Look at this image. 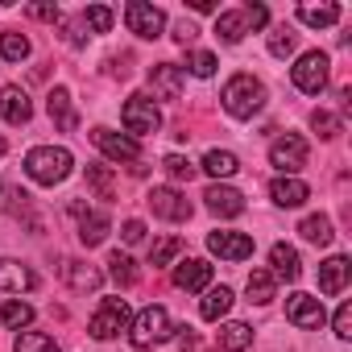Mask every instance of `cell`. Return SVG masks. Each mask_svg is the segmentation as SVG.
I'll list each match as a JSON object with an SVG mask.
<instances>
[{
  "label": "cell",
  "instance_id": "d4e9b609",
  "mask_svg": "<svg viewBox=\"0 0 352 352\" xmlns=\"http://www.w3.org/2000/svg\"><path fill=\"white\" fill-rule=\"evenodd\" d=\"M228 311H232V290H228V286H212V290L204 294V302H199V315H204L208 323H220Z\"/></svg>",
  "mask_w": 352,
  "mask_h": 352
},
{
  "label": "cell",
  "instance_id": "ffe728a7",
  "mask_svg": "<svg viewBox=\"0 0 352 352\" xmlns=\"http://www.w3.org/2000/svg\"><path fill=\"white\" fill-rule=\"evenodd\" d=\"M348 278H352V261L348 257H327L319 265V290L323 294H340L348 286Z\"/></svg>",
  "mask_w": 352,
  "mask_h": 352
},
{
  "label": "cell",
  "instance_id": "f1b7e54d",
  "mask_svg": "<svg viewBox=\"0 0 352 352\" xmlns=\"http://www.w3.org/2000/svg\"><path fill=\"white\" fill-rule=\"evenodd\" d=\"M0 58L5 63H25L30 58V38L17 34V30H5L0 34Z\"/></svg>",
  "mask_w": 352,
  "mask_h": 352
},
{
  "label": "cell",
  "instance_id": "7bdbcfd3",
  "mask_svg": "<svg viewBox=\"0 0 352 352\" xmlns=\"http://www.w3.org/2000/svg\"><path fill=\"white\" fill-rule=\"evenodd\" d=\"M241 13H245V25H249V30H265V25H270V9H265V5H249V9H241Z\"/></svg>",
  "mask_w": 352,
  "mask_h": 352
},
{
  "label": "cell",
  "instance_id": "60d3db41",
  "mask_svg": "<svg viewBox=\"0 0 352 352\" xmlns=\"http://www.w3.org/2000/svg\"><path fill=\"white\" fill-rule=\"evenodd\" d=\"M83 25H87V30H96V34H108V30H112V9L91 5V9L83 13Z\"/></svg>",
  "mask_w": 352,
  "mask_h": 352
},
{
  "label": "cell",
  "instance_id": "8992f818",
  "mask_svg": "<svg viewBox=\"0 0 352 352\" xmlns=\"http://www.w3.org/2000/svg\"><path fill=\"white\" fill-rule=\"evenodd\" d=\"M124 25H129V34L153 42L166 30V13L157 5H145V0H129V5H124Z\"/></svg>",
  "mask_w": 352,
  "mask_h": 352
},
{
  "label": "cell",
  "instance_id": "52a82bcc",
  "mask_svg": "<svg viewBox=\"0 0 352 352\" xmlns=\"http://www.w3.org/2000/svg\"><path fill=\"white\" fill-rule=\"evenodd\" d=\"M129 323H133L129 302H124V298H104L100 311L91 315V336H96V340H112V336L129 331Z\"/></svg>",
  "mask_w": 352,
  "mask_h": 352
},
{
  "label": "cell",
  "instance_id": "f6af8a7d",
  "mask_svg": "<svg viewBox=\"0 0 352 352\" xmlns=\"http://www.w3.org/2000/svg\"><path fill=\"white\" fill-rule=\"evenodd\" d=\"M30 17H38V21H58L63 13H58V5H30Z\"/></svg>",
  "mask_w": 352,
  "mask_h": 352
},
{
  "label": "cell",
  "instance_id": "4dcf8cb0",
  "mask_svg": "<svg viewBox=\"0 0 352 352\" xmlns=\"http://www.w3.org/2000/svg\"><path fill=\"white\" fill-rule=\"evenodd\" d=\"M0 323L13 327V331H25V327L34 323V307H30V302H21V298H9V302H5V311H0Z\"/></svg>",
  "mask_w": 352,
  "mask_h": 352
},
{
  "label": "cell",
  "instance_id": "cb8c5ba5",
  "mask_svg": "<svg viewBox=\"0 0 352 352\" xmlns=\"http://www.w3.org/2000/svg\"><path fill=\"white\" fill-rule=\"evenodd\" d=\"M199 170H208L212 179H232V174L241 170V157L232 149H208L204 162H199Z\"/></svg>",
  "mask_w": 352,
  "mask_h": 352
},
{
  "label": "cell",
  "instance_id": "d590c367",
  "mask_svg": "<svg viewBox=\"0 0 352 352\" xmlns=\"http://www.w3.org/2000/svg\"><path fill=\"white\" fill-rule=\"evenodd\" d=\"M179 253H183V241H179V236H166V241H157V245L149 249V265H153V270H157V265H170Z\"/></svg>",
  "mask_w": 352,
  "mask_h": 352
},
{
  "label": "cell",
  "instance_id": "d6a6232c",
  "mask_svg": "<svg viewBox=\"0 0 352 352\" xmlns=\"http://www.w3.org/2000/svg\"><path fill=\"white\" fill-rule=\"evenodd\" d=\"M108 274H112V282L124 286V290L137 286V278H141L137 265H133V257H124V253H112V257H108Z\"/></svg>",
  "mask_w": 352,
  "mask_h": 352
},
{
  "label": "cell",
  "instance_id": "9c48e42d",
  "mask_svg": "<svg viewBox=\"0 0 352 352\" xmlns=\"http://www.w3.org/2000/svg\"><path fill=\"white\" fill-rule=\"evenodd\" d=\"M149 212L157 220H170V224H183L191 220V199L183 191H174V187H153L149 191Z\"/></svg>",
  "mask_w": 352,
  "mask_h": 352
},
{
  "label": "cell",
  "instance_id": "d6986e66",
  "mask_svg": "<svg viewBox=\"0 0 352 352\" xmlns=\"http://www.w3.org/2000/svg\"><path fill=\"white\" fill-rule=\"evenodd\" d=\"M270 199H274L278 208H302V204L311 199V187H307L302 179H286V174H282V179L270 183Z\"/></svg>",
  "mask_w": 352,
  "mask_h": 352
},
{
  "label": "cell",
  "instance_id": "3957f363",
  "mask_svg": "<svg viewBox=\"0 0 352 352\" xmlns=\"http://www.w3.org/2000/svg\"><path fill=\"white\" fill-rule=\"evenodd\" d=\"M170 336H174V323H170L166 307H145V311L133 315V323H129L133 348H153V344H166Z\"/></svg>",
  "mask_w": 352,
  "mask_h": 352
},
{
  "label": "cell",
  "instance_id": "c3c4849f",
  "mask_svg": "<svg viewBox=\"0 0 352 352\" xmlns=\"http://www.w3.org/2000/svg\"><path fill=\"white\" fill-rule=\"evenodd\" d=\"M179 348H183V352H191V348H195V336H191V327L183 331V340H179Z\"/></svg>",
  "mask_w": 352,
  "mask_h": 352
},
{
  "label": "cell",
  "instance_id": "681fc988",
  "mask_svg": "<svg viewBox=\"0 0 352 352\" xmlns=\"http://www.w3.org/2000/svg\"><path fill=\"white\" fill-rule=\"evenodd\" d=\"M5 149H9V145H5V137H0V157H5Z\"/></svg>",
  "mask_w": 352,
  "mask_h": 352
},
{
  "label": "cell",
  "instance_id": "74e56055",
  "mask_svg": "<svg viewBox=\"0 0 352 352\" xmlns=\"http://www.w3.org/2000/svg\"><path fill=\"white\" fill-rule=\"evenodd\" d=\"M311 129H315L323 141H331V137H340V129H344V124H340V116H336V112L315 108V112H311Z\"/></svg>",
  "mask_w": 352,
  "mask_h": 352
},
{
  "label": "cell",
  "instance_id": "8fae6325",
  "mask_svg": "<svg viewBox=\"0 0 352 352\" xmlns=\"http://www.w3.org/2000/svg\"><path fill=\"white\" fill-rule=\"evenodd\" d=\"M208 249L224 261H249L253 257V236L232 232V228H216V232H208Z\"/></svg>",
  "mask_w": 352,
  "mask_h": 352
},
{
  "label": "cell",
  "instance_id": "83f0119b",
  "mask_svg": "<svg viewBox=\"0 0 352 352\" xmlns=\"http://www.w3.org/2000/svg\"><path fill=\"white\" fill-rule=\"evenodd\" d=\"M298 21L311 25V30H327L340 21V9L336 5H298Z\"/></svg>",
  "mask_w": 352,
  "mask_h": 352
},
{
  "label": "cell",
  "instance_id": "5b68a950",
  "mask_svg": "<svg viewBox=\"0 0 352 352\" xmlns=\"http://www.w3.org/2000/svg\"><path fill=\"white\" fill-rule=\"evenodd\" d=\"M120 124H124V129L133 133V141H137V137H149V133L162 129V112H157V104H153L149 96H129L124 108H120Z\"/></svg>",
  "mask_w": 352,
  "mask_h": 352
},
{
  "label": "cell",
  "instance_id": "ab89813d",
  "mask_svg": "<svg viewBox=\"0 0 352 352\" xmlns=\"http://www.w3.org/2000/svg\"><path fill=\"white\" fill-rule=\"evenodd\" d=\"M187 71H191L195 79H212V75H216V54H208V50H195V54L187 58Z\"/></svg>",
  "mask_w": 352,
  "mask_h": 352
},
{
  "label": "cell",
  "instance_id": "7dc6e473",
  "mask_svg": "<svg viewBox=\"0 0 352 352\" xmlns=\"http://www.w3.org/2000/svg\"><path fill=\"white\" fill-rule=\"evenodd\" d=\"M191 9H195V13H212V9H216V0H191Z\"/></svg>",
  "mask_w": 352,
  "mask_h": 352
},
{
  "label": "cell",
  "instance_id": "b9f144b4",
  "mask_svg": "<svg viewBox=\"0 0 352 352\" xmlns=\"http://www.w3.org/2000/svg\"><path fill=\"white\" fill-rule=\"evenodd\" d=\"M331 327H336L340 340H352V307L348 302H340V311L331 315Z\"/></svg>",
  "mask_w": 352,
  "mask_h": 352
},
{
  "label": "cell",
  "instance_id": "603a6c76",
  "mask_svg": "<svg viewBox=\"0 0 352 352\" xmlns=\"http://www.w3.org/2000/svg\"><path fill=\"white\" fill-rule=\"evenodd\" d=\"M63 274H67L71 290H79V294H87V290H100V282H104V274H100L91 261H67V265H63Z\"/></svg>",
  "mask_w": 352,
  "mask_h": 352
},
{
  "label": "cell",
  "instance_id": "484cf974",
  "mask_svg": "<svg viewBox=\"0 0 352 352\" xmlns=\"http://www.w3.org/2000/svg\"><path fill=\"white\" fill-rule=\"evenodd\" d=\"M245 294H249V302L265 307V302H274V294H278V278H274L270 270H253V274H249V286H245Z\"/></svg>",
  "mask_w": 352,
  "mask_h": 352
},
{
  "label": "cell",
  "instance_id": "7c38bea8",
  "mask_svg": "<svg viewBox=\"0 0 352 352\" xmlns=\"http://www.w3.org/2000/svg\"><path fill=\"white\" fill-rule=\"evenodd\" d=\"M204 204H208V212L220 216V220H236V216L245 212V195H241L236 187H228V183H212V187L204 191Z\"/></svg>",
  "mask_w": 352,
  "mask_h": 352
},
{
  "label": "cell",
  "instance_id": "f35d334b",
  "mask_svg": "<svg viewBox=\"0 0 352 352\" xmlns=\"http://www.w3.org/2000/svg\"><path fill=\"white\" fill-rule=\"evenodd\" d=\"M294 46H298V34H290L286 25L270 34V54H274V58H290V54H294Z\"/></svg>",
  "mask_w": 352,
  "mask_h": 352
},
{
  "label": "cell",
  "instance_id": "4316f807",
  "mask_svg": "<svg viewBox=\"0 0 352 352\" xmlns=\"http://www.w3.org/2000/svg\"><path fill=\"white\" fill-rule=\"evenodd\" d=\"M245 34H249L245 13H236V9H232V13H220V17H216V38H220L224 46H236Z\"/></svg>",
  "mask_w": 352,
  "mask_h": 352
},
{
  "label": "cell",
  "instance_id": "836d02e7",
  "mask_svg": "<svg viewBox=\"0 0 352 352\" xmlns=\"http://www.w3.org/2000/svg\"><path fill=\"white\" fill-rule=\"evenodd\" d=\"M87 187L96 191V199H112L116 195V179L108 166H87Z\"/></svg>",
  "mask_w": 352,
  "mask_h": 352
},
{
  "label": "cell",
  "instance_id": "30bf717a",
  "mask_svg": "<svg viewBox=\"0 0 352 352\" xmlns=\"http://www.w3.org/2000/svg\"><path fill=\"white\" fill-rule=\"evenodd\" d=\"M91 145L104 153V157H112V162H141V145L133 141V137H124V133H116V129H91Z\"/></svg>",
  "mask_w": 352,
  "mask_h": 352
},
{
  "label": "cell",
  "instance_id": "44dd1931",
  "mask_svg": "<svg viewBox=\"0 0 352 352\" xmlns=\"http://www.w3.org/2000/svg\"><path fill=\"white\" fill-rule=\"evenodd\" d=\"M0 116H5L9 124H30V116H34L30 96L21 87H5V91H0Z\"/></svg>",
  "mask_w": 352,
  "mask_h": 352
},
{
  "label": "cell",
  "instance_id": "8d00e7d4",
  "mask_svg": "<svg viewBox=\"0 0 352 352\" xmlns=\"http://www.w3.org/2000/svg\"><path fill=\"white\" fill-rule=\"evenodd\" d=\"M162 166H166V174H170L174 183H191V179H195V170H199V166H195V162H187L183 153H170Z\"/></svg>",
  "mask_w": 352,
  "mask_h": 352
},
{
  "label": "cell",
  "instance_id": "5bb4252c",
  "mask_svg": "<svg viewBox=\"0 0 352 352\" xmlns=\"http://www.w3.org/2000/svg\"><path fill=\"white\" fill-rule=\"evenodd\" d=\"M286 319H290L294 327H323L327 311H323V302L311 298V294H290V298H286Z\"/></svg>",
  "mask_w": 352,
  "mask_h": 352
},
{
  "label": "cell",
  "instance_id": "e575fe53",
  "mask_svg": "<svg viewBox=\"0 0 352 352\" xmlns=\"http://www.w3.org/2000/svg\"><path fill=\"white\" fill-rule=\"evenodd\" d=\"M13 352H63V348H58L50 336H42V331H17Z\"/></svg>",
  "mask_w": 352,
  "mask_h": 352
},
{
  "label": "cell",
  "instance_id": "7402d4cb",
  "mask_svg": "<svg viewBox=\"0 0 352 352\" xmlns=\"http://www.w3.org/2000/svg\"><path fill=\"white\" fill-rule=\"evenodd\" d=\"M270 274L274 278H282V282H298L302 278V261H298V249H290V245H274L270 249Z\"/></svg>",
  "mask_w": 352,
  "mask_h": 352
},
{
  "label": "cell",
  "instance_id": "2e32d148",
  "mask_svg": "<svg viewBox=\"0 0 352 352\" xmlns=\"http://www.w3.org/2000/svg\"><path fill=\"white\" fill-rule=\"evenodd\" d=\"M34 286H38V274H34L30 265H21V261H13V257L0 261V290H5V294H25V290H34Z\"/></svg>",
  "mask_w": 352,
  "mask_h": 352
},
{
  "label": "cell",
  "instance_id": "4fadbf2b",
  "mask_svg": "<svg viewBox=\"0 0 352 352\" xmlns=\"http://www.w3.org/2000/svg\"><path fill=\"white\" fill-rule=\"evenodd\" d=\"M183 67H174V63H157L149 67V87H153V100H179L183 96Z\"/></svg>",
  "mask_w": 352,
  "mask_h": 352
},
{
  "label": "cell",
  "instance_id": "f546056e",
  "mask_svg": "<svg viewBox=\"0 0 352 352\" xmlns=\"http://www.w3.org/2000/svg\"><path fill=\"white\" fill-rule=\"evenodd\" d=\"M253 344V327L249 323H224L220 327V348L224 352H245Z\"/></svg>",
  "mask_w": 352,
  "mask_h": 352
},
{
  "label": "cell",
  "instance_id": "ac0fdd59",
  "mask_svg": "<svg viewBox=\"0 0 352 352\" xmlns=\"http://www.w3.org/2000/svg\"><path fill=\"white\" fill-rule=\"evenodd\" d=\"M75 216H79V241L87 245V249H96V245H104L108 241V216L104 212H91V208H83V204H75Z\"/></svg>",
  "mask_w": 352,
  "mask_h": 352
},
{
  "label": "cell",
  "instance_id": "9a60e30c",
  "mask_svg": "<svg viewBox=\"0 0 352 352\" xmlns=\"http://www.w3.org/2000/svg\"><path fill=\"white\" fill-rule=\"evenodd\" d=\"M174 286L179 290H208L212 286V265L204 257H187L174 265Z\"/></svg>",
  "mask_w": 352,
  "mask_h": 352
},
{
  "label": "cell",
  "instance_id": "6da1fadb",
  "mask_svg": "<svg viewBox=\"0 0 352 352\" xmlns=\"http://www.w3.org/2000/svg\"><path fill=\"white\" fill-rule=\"evenodd\" d=\"M71 166H75V157L63 145H34L25 153V174H30L34 183H42V187H58L71 174Z\"/></svg>",
  "mask_w": 352,
  "mask_h": 352
},
{
  "label": "cell",
  "instance_id": "1f68e13d",
  "mask_svg": "<svg viewBox=\"0 0 352 352\" xmlns=\"http://www.w3.org/2000/svg\"><path fill=\"white\" fill-rule=\"evenodd\" d=\"M298 232H302V241H311V245H331V220L327 216H307L302 224H298Z\"/></svg>",
  "mask_w": 352,
  "mask_h": 352
},
{
  "label": "cell",
  "instance_id": "7a4b0ae2",
  "mask_svg": "<svg viewBox=\"0 0 352 352\" xmlns=\"http://www.w3.org/2000/svg\"><path fill=\"white\" fill-rule=\"evenodd\" d=\"M224 112L228 116H236V120H253L257 112H261V104H265V87H261V79H253V75H232L228 83H224Z\"/></svg>",
  "mask_w": 352,
  "mask_h": 352
},
{
  "label": "cell",
  "instance_id": "ba28073f",
  "mask_svg": "<svg viewBox=\"0 0 352 352\" xmlns=\"http://www.w3.org/2000/svg\"><path fill=\"white\" fill-rule=\"evenodd\" d=\"M270 166H278L286 179H294V174L307 166V141L298 137V133H286V137H278L274 145H270Z\"/></svg>",
  "mask_w": 352,
  "mask_h": 352
},
{
  "label": "cell",
  "instance_id": "277c9868",
  "mask_svg": "<svg viewBox=\"0 0 352 352\" xmlns=\"http://www.w3.org/2000/svg\"><path fill=\"white\" fill-rule=\"evenodd\" d=\"M327 75H331V58H327L323 50H307V54H298V63L290 67L294 87L307 91V96H319V91L327 87Z\"/></svg>",
  "mask_w": 352,
  "mask_h": 352
},
{
  "label": "cell",
  "instance_id": "bcb514c9",
  "mask_svg": "<svg viewBox=\"0 0 352 352\" xmlns=\"http://www.w3.org/2000/svg\"><path fill=\"white\" fill-rule=\"evenodd\" d=\"M195 34H199V30H195V25H187V21H183V25H174V38H179L183 46H191V42H195Z\"/></svg>",
  "mask_w": 352,
  "mask_h": 352
},
{
  "label": "cell",
  "instance_id": "f907efd6",
  "mask_svg": "<svg viewBox=\"0 0 352 352\" xmlns=\"http://www.w3.org/2000/svg\"><path fill=\"white\" fill-rule=\"evenodd\" d=\"M0 191H5V183H0Z\"/></svg>",
  "mask_w": 352,
  "mask_h": 352
},
{
  "label": "cell",
  "instance_id": "ee69618b",
  "mask_svg": "<svg viewBox=\"0 0 352 352\" xmlns=\"http://www.w3.org/2000/svg\"><path fill=\"white\" fill-rule=\"evenodd\" d=\"M120 236H124V245H141L145 241V224L141 220H124L120 224Z\"/></svg>",
  "mask_w": 352,
  "mask_h": 352
},
{
  "label": "cell",
  "instance_id": "e0dca14e",
  "mask_svg": "<svg viewBox=\"0 0 352 352\" xmlns=\"http://www.w3.org/2000/svg\"><path fill=\"white\" fill-rule=\"evenodd\" d=\"M46 112H50V120H54L63 133H75V129H79V112H75V100H71L67 87H54V91L46 96Z\"/></svg>",
  "mask_w": 352,
  "mask_h": 352
}]
</instances>
